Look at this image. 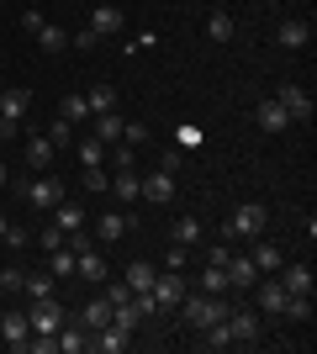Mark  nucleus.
Masks as SVG:
<instances>
[{
    "mask_svg": "<svg viewBox=\"0 0 317 354\" xmlns=\"http://www.w3.org/2000/svg\"><path fill=\"white\" fill-rule=\"evenodd\" d=\"M64 196H69V191H64V180H59V175H48V169H43L37 180H27V201H32L37 212H53Z\"/></svg>",
    "mask_w": 317,
    "mask_h": 354,
    "instance_id": "nucleus-5",
    "label": "nucleus"
},
{
    "mask_svg": "<svg viewBox=\"0 0 317 354\" xmlns=\"http://www.w3.org/2000/svg\"><path fill=\"white\" fill-rule=\"evenodd\" d=\"M259 127H265V133H286V127H291L286 106L275 101V95H265V101H259Z\"/></svg>",
    "mask_w": 317,
    "mask_h": 354,
    "instance_id": "nucleus-19",
    "label": "nucleus"
},
{
    "mask_svg": "<svg viewBox=\"0 0 317 354\" xmlns=\"http://www.w3.org/2000/svg\"><path fill=\"white\" fill-rule=\"evenodd\" d=\"M75 275H79V281H90V286H101V281H106V259H101L95 249L75 254Z\"/></svg>",
    "mask_w": 317,
    "mask_h": 354,
    "instance_id": "nucleus-20",
    "label": "nucleus"
},
{
    "mask_svg": "<svg viewBox=\"0 0 317 354\" xmlns=\"http://www.w3.org/2000/svg\"><path fill=\"white\" fill-rule=\"evenodd\" d=\"M90 349H101V354H122V349H133V328L111 317L106 328H95V333H90Z\"/></svg>",
    "mask_w": 317,
    "mask_h": 354,
    "instance_id": "nucleus-6",
    "label": "nucleus"
},
{
    "mask_svg": "<svg viewBox=\"0 0 317 354\" xmlns=\"http://www.w3.org/2000/svg\"><path fill=\"white\" fill-rule=\"evenodd\" d=\"M27 323H32V333H53V339H59V328H64V307L53 301V296H48V301H32Z\"/></svg>",
    "mask_w": 317,
    "mask_h": 354,
    "instance_id": "nucleus-9",
    "label": "nucleus"
},
{
    "mask_svg": "<svg viewBox=\"0 0 317 354\" xmlns=\"http://www.w3.org/2000/svg\"><path fill=\"white\" fill-rule=\"evenodd\" d=\"M6 227H11V222H6V212H0V238H6Z\"/></svg>",
    "mask_w": 317,
    "mask_h": 354,
    "instance_id": "nucleus-51",
    "label": "nucleus"
},
{
    "mask_svg": "<svg viewBox=\"0 0 317 354\" xmlns=\"http://www.w3.org/2000/svg\"><path fill=\"white\" fill-rule=\"evenodd\" d=\"M48 265H53V281H69V275H75V254L53 249V254H48Z\"/></svg>",
    "mask_w": 317,
    "mask_h": 354,
    "instance_id": "nucleus-38",
    "label": "nucleus"
},
{
    "mask_svg": "<svg viewBox=\"0 0 317 354\" xmlns=\"http://www.w3.org/2000/svg\"><path fill=\"white\" fill-rule=\"evenodd\" d=\"M206 265H227V243H211V249H206Z\"/></svg>",
    "mask_w": 317,
    "mask_h": 354,
    "instance_id": "nucleus-49",
    "label": "nucleus"
},
{
    "mask_svg": "<svg viewBox=\"0 0 317 354\" xmlns=\"http://www.w3.org/2000/svg\"><path fill=\"white\" fill-rule=\"evenodd\" d=\"M275 43H280V48H307V43H312V21H307V16H286L280 32H275Z\"/></svg>",
    "mask_w": 317,
    "mask_h": 354,
    "instance_id": "nucleus-14",
    "label": "nucleus"
},
{
    "mask_svg": "<svg viewBox=\"0 0 317 354\" xmlns=\"http://www.w3.org/2000/svg\"><path fill=\"white\" fill-rule=\"evenodd\" d=\"M64 249H69V254H85V249H95V238L85 233V227H69V233H64Z\"/></svg>",
    "mask_w": 317,
    "mask_h": 354,
    "instance_id": "nucleus-41",
    "label": "nucleus"
},
{
    "mask_svg": "<svg viewBox=\"0 0 317 354\" xmlns=\"http://www.w3.org/2000/svg\"><path fill=\"white\" fill-rule=\"evenodd\" d=\"M133 233V217H127V212H101V217H95V238H101V243H117V238H127Z\"/></svg>",
    "mask_w": 317,
    "mask_h": 354,
    "instance_id": "nucleus-15",
    "label": "nucleus"
},
{
    "mask_svg": "<svg viewBox=\"0 0 317 354\" xmlns=\"http://www.w3.org/2000/svg\"><path fill=\"white\" fill-rule=\"evenodd\" d=\"M0 90H6V80H0Z\"/></svg>",
    "mask_w": 317,
    "mask_h": 354,
    "instance_id": "nucleus-52",
    "label": "nucleus"
},
{
    "mask_svg": "<svg viewBox=\"0 0 317 354\" xmlns=\"http://www.w3.org/2000/svg\"><path fill=\"white\" fill-rule=\"evenodd\" d=\"M148 296H153V307H159V312L180 307V296H185V270H159V275H153V286H148Z\"/></svg>",
    "mask_w": 317,
    "mask_h": 354,
    "instance_id": "nucleus-4",
    "label": "nucleus"
},
{
    "mask_svg": "<svg viewBox=\"0 0 317 354\" xmlns=\"http://www.w3.org/2000/svg\"><path fill=\"white\" fill-rule=\"evenodd\" d=\"M122 143L143 148V143H148V127H143V122H127V127H122Z\"/></svg>",
    "mask_w": 317,
    "mask_h": 354,
    "instance_id": "nucleus-42",
    "label": "nucleus"
},
{
    "mask_svg": "<svg viewBox=\"0 0 317 354\" xmlns=\"http://www.w3.org/2000/svg\"><path fill=\"white\" fill-rule=\"evenodd\" d=\"M21 32H32V37L43 32V11H37V6H27V11H21Z\"/></svg>",
    "mask_w": 317,
    "mask_h": 354,
    "instance_id": "nucleus-44",
    "label": "nucleus"
},
{
    "mask_svg": "<svg viewBox=\"0 0 317 354\" xmlns=\"http://www.w3.org/2000/svg\"><path fill=\"white\" fill-rule=\"evenodd\" d=\"M37 48H43V53H64V48H69V32L53 27V21H43V32H37Z\"/></svg>",
    "mask_w": 317,
    "mask_h": 354,
    "instance_id": "nucleus-29",
    "label": "nucleus"
},
{
    "mask_svg": "<svg viewBox=\"0 0 317 354\" xmlns=\"http://www.w3.org/2000/svg\"><path fill=\"white\" fill-rule=\"evenodd\" d=\"M75 153H79V164H85V169H106V143H101L95 133L85 138V143H79Z\"/></svg>",
    "mask_w": 317,
    "mask_h": 354,
    "instance_id": "nucleus-27",
    "label": "nucleus"
},
{
    "mask_svg": "<svg viewBox=\"0 0 317 354\" xmlns=\"http://www.w3.org/2000/svg\"><path fill=\"white\" fill-rule=\"evenodd\" d=\"M111 191H117V201H137V169H133V164L111 175Z\"/></svg>",
    "mask_w": 317,
    "mask_h": 354,
    "instance_id": "nucleus-30",
    "label": "nucleus"
},
{
    "mask_svg": "<svg viewBox=\"0 0 317 354\" xmlns=\"http://www.w3.org/2000/svg\"><path fill=\"white\" fill-rule=\"evenodd\" d=\"M233 32H238V27H233V16H227V11H211L206 16V37H211V43H227Z\"/></svg>",
    "mask_w": 317,
    "mask_h": 354,
    "instance_id": "nucleus-32",
    "label": "nucleus"
},
{
    "mask_svg": "<svg viewBox=\"0 0 317 354\" xmlns=\"http://www.w3.org/2000/svg\"><path fill=\"white\" fill-rule=\"evenodd\" d=\"M27 339H32L27 312H6V317H0V344H11V349H27Z\"/></svg>",
    "mask_w": 317,
    "mask_h": 354,
    "instance_id": "nucleus-13",
    "label": "nucleus"
},
{
    "mask_svg": "<svg viewBox=\"0 0 317 354\" xmlns=\"http://www.w3.org/2000/svg\"><path fill=\"white\" fill-rule=\"evenodd\" d=\"M21 296H27V301H48V296H53V275H27Z\"/></svg>",
    "mask_w": 317,
    "mask_h": 354,
    "instance_id": "nucleus-34",
    "label": "nucleus"
},
{
    "mask_svg": "<svg viewBox=\"0 0 317 354\" xmlns=\"http://www.w3.org/2000/svg\"><path fill=\"white\" fill-rule=\"evenodd\" d=\"M21 286H27V270H16V265L0 270V291L6 296H21Z\"/></svg>",
    "mask_w": 317,
    "mask_h": 354,
    "instance_id": "nucleus-40",
    "label": "nucleus"
},
{
    "mask_svg": "<svg viewBox=\"0 0 317 354\" xmlns=\"http://www.w3.org/2000/svg\"><path fill=\"white\" fill-rule=\"evenodd\" d=\"M275 275H280L286 296H312V265H280Z\"/></svg>",
    "mask_w": 317,
    "mask_h": 354,
    "instance_id": "nucleus-16",
    "label": "nucleus"
},
{
    "mask_svg": "<svg viewBox=\"0 0 317 354\" xmlns=\"http://www.w3.org/2000/svg\"><path fill=\"white\" fill-rule=\"evenodd\" d=\"M59 349H64V354H90V328L64 317V328H59Z\"/></svg>",
    "mask_w": 317,
    "mask_h": 354,
    "instance_id": "nucleus-17",
    "label": "nucleus"
},
{
    "mask_svg": "<svg viewBox=\"0 0 317 354\" xmlns=\"http://www.w3.org/2000/svg\"><path fill=\"white\" fill-rule=\"evenodd\" d=\"M153 275H159V270H153L148 259H133V270H127V291H148Z\"/></svg>",
    "mask_w": 317,
    "mask_h": 354,
    "instance_id": "nucleus-31",
    "label": "nucleus"
},
{
    "mask_svg": "<svg viewBox=\"0 0 317 354\" xmlns=\"http://www.w3.org/2000/svg\"><path fill=\"white\" fill-rule=\"evenodd\" d=\"M249 296H254V307L265 312V317H280V307H286V286H280V275H275V281H254Z\"/></svg>",
    "mask_w": 317,
    "mask_h": 354,
    "instance_id": "nucleus-8",
    "label": "nucleus"
},
{
    "mask_svg": "<svg viewBox=\"0 0 317 354\" xmlns=\"http://www.w3.org/2000/svg\"><path fill=\"white\" fill-rule=\"evenodd\" d=\"M85 185H90V191H106V185H111V175H106V169H85Z\"/></svg>",
    "mask_w": 317,
    "mask_h": 354,
    "instance_id": "nucleus-47",
    "label": "nucleus"
},
{
    "mask_svg": "<svg viewBox=\"0 0 317 354\" xmlns=\"http://www.w3.org/2000/svg\"><path fill=\"white\" fill-rule=\"evenodd\" d=\"M137 196H143V201H153V207L175 201V175H169V169H148V175L137 180Z\"/></svg>",
    "mask_w": 317,
    "mask_h": 354,
    "instance_id": "nucleus-7",
    "label": "nucleus"
},
{
    "mask_svg": "<svg viewBox=\"0 0 317 354\" xmlns=\"http://www.w3.org/2000/svg\"><path fill=\"white\" fill-rule=\"evenodd\" d=\"M201 238H206L201 217H196V212H180V217H175V243H180V249H196Z\"/></svg>",
    "mask_w": 317,
    "mask_h": 354,
    "instance_id": "nucleus-18",
    "label": "nucleus"
},
{
    "mask_svg": "<svg viewBox=\"0 0 317 354\" xmlns=\"http://www.w3.org/2000/svg\"><path fill=\"white\" fill-rule=\"evenodd\" d=\"M275 101L286 106L291 122H312V95H307L302 85H280V90H275Z\"/></svg>",
    "mask_w": 317,
    "mask_h": 354,
    "instance_id": "nucleus-11",
    "label": "nucleus"
},
{
    "mask_svg": "<svg viewBox=\"0 0 317 354\" xmlns=\"http://www.w3.org/2000/svg\"><path fill=\"white\" fill-rule=\"evenodd\" d=\"M201 291L227 296V270H222V265H206V275H201Z\"/></svg>",
    "mask_w": 317,
    "mask_h": 354,
    "instance_id": "nucleus-37",
    "label": "nucleus"
},
{
    "mask_svg": "<svg viewBox=\"0 0 317 354\" xmlns=\"http://www.w3.org/2000/svg\"><path fill=\"white\" fill-rule=\"evenodd\" d=\"M185 259H191V249H180V243H175V249L164 254V270H185Z\"/></svg>",
    "mask_w": 317,
    "mask_h": 354,
    "instance_id": "nucleus-45",
    "label": "nucleus"
},
{
    "mask_svg": "<svg viewBox=\"0 0 317 354\" xmlns=\"http://www.w3.org/2000/svg\"><path fill=\"white\" fill-rule=\"evenodd\" d=\"M90 32H95V37H117V32H122V11H117V6H95V11H90Z\"/></svg>",
    "mask_w": 317,
    "mask_h": 354,
    "instance_id": "nucleus-21",
    "label": "nucleus"
},
{
    "mask_svg": "<svg viewBox=\"0 0 317 354\" xmlns=\"http://www.w3.org/2000/svg\"><path fill=\"white\" fill-rule=\"evenodd\" d=\"M249 259H254V270H259V275H275V270L286 265V254L275 249V243H265V238L254 243V254H249Z\"/></svg>",
    "mask_w": 317,
    "mask_h": 354,
    "instance_id": "nucleus-22",
    "label": "nucleus"
},
{
    "mask_svg": "<svg viewBox=\"0 0 317 354\" xmlns=\"http://www.w3.org/2000/svg\"><path fill=\"white\" fill-rule=\"evenodd\" d=\"M43 138H48L53 148H69V143H75V122H64V117H59V122H48V133H43Z\"/></svg>",
    "mask_w": 317,
    "mask_h": 354,
    "instance_id": "nucleus-36",
    "label": "nucleus"
},
{
    "mask_svg": "<svg viewBox=\"0 0 317 354\" xmlns=\"http://www.w3.org/2000/svg\"><path fill=\"white\" fill-rule=\"evenodd\" d=\"M227 333H233V344H259V312L227 307Z\"/></svg>",
    "mask_w": 317,
    "mask_h": 354,
    "instance_id": "nucleus-10",
    "label": "nucleus"
},
{
    "mask_svg": "<svg viewBox=\"0 0 317 354\" xmlns=\"http://www.w3.org/2000/svg\"><path fill=\"white\" fill-rule=\"evenodd\" d=\"M180 317L191 328H211L217 317H227V296H211V291H201V296H185V307H180Z\"/></svg>",
    "mask_w": 317,
    "mask_h": 354,
    "instance_id": "nucleus-3",
    "label": "nucleus"
},
{
    "mask_svg": "<svg viewBox=\"0 0 317 354\" xmlns=\"http://www.w3.org/2000/svg\"><path fill=\"white\" fill-rule=\"evenodd\" d=\"M95 43H101V37H95V32H90V27L79 32V37H69V48H95Z\"/></svg>",
    "mask_w": 317,
    "mask_h": 354,
    "instance_id": "nucleus-48",
    "label": "nucleus"
},
{
    "mask_svg": "<svg viewBox=\"0 0 317 354\" xmlns=\"http://www.w3.org/2000/svg\"><path fill=\"white\" fill-rule=\"evenodd\" d=\"M37 243H43L48 254H53V249H64V227H53V222H48L43 233H37Z\"/></svg>",
    "mask_w": 317,
    "mask_h": 354,
    "instance_id": "nucleus-43",
    "label": "nucleus"
},
{
    "mask_svg": "<svg viewBox=\"0 0 317 354\" xmlns=\"http://www.w3.org/2000/svg\"><path fill=\"white\" fill-rule=\"evenodd\" d=\"M201 344H206V349H233V333H227V317H217L211 328H201Z\"/></svg>",
    "mask_w": 317,
    "mask_h": 354,
    "instance_id": "nucleus-33",
    "label": "nucleus"
},
{
    "mask_svg": "<svg viewBox=\"0 0 317 354\" xmlns=\"http://www.w3.org/2000/svg\"><path fill=\"white\" fill-rule=\"evenodd\" d=\"M0 243H6V249H27L32 238H27V233H21V227H6V238H0Z\"/></svg>",
    "mask_w": 317,
    "mask_h": 354,
    "instance_id": "nucleus-46",
    "label": "nucleus"
},
{
    "mask_svg": "<svg viewBox=\"0 0 317 354\" xmlns=\"http://www.w3.org/2000/svg\"><path fill=\"white\" fill-rule=\"evenodd\" d=\"M227 291H249V286L259 281V270H254V259L249 254H227Z\"/></svg>",
    "mask_w": 317,
    "mask_h": 354,
    "instance_id": "nucleus-12",
    "label": "nucleus"
},
{
    "mask_svg": "<svg viewBox=\"0 0 317 354\" xmlns=\"http://www.w3.org/2000/svg\"><path fill=\"white\" fill-rule=\"evenodd\" d=\"M85 106H90V117H101V111H117V90H111V85L85 90Z\"/></svg>",
    "mask_w": 317,
    "mask_h": 354,
    "instance_id": "nucleus-28",
    "label": "nucleus"
},
{
    "mask_svg": "<svg viewBox=\"0 0 317 354\" xmlns=\"http://www.w3.org/2000/svg\"><path fill=\"white\" fill-rule=\"evenodd\" d=\"M90 122H95V138H101V143H122V127H127L122 111H101V117H90Z\"/></svg>",
    "mask_w": 317,
    "mask_h": 354,
    "instance_id": "nucleus-23",
    "label": "nucleus"
},
{
    "mask_svg": "<svg viewBox=\"0 0 317 354\" xmlns=\"http://www.w3.org/2000/svg\"><path fill=\"white\" fill-rule=\"evenodd\" d=\"M6 180H11V169H6V159H0V185H6Z\"/></svg>",
    "mask_w": 317,
    "mask_h": 354,
    "instance_id": "nucleus-50",
    "label": "nucleus"
},
{
    "mask_svg": "<svg viewBox=\"0 0 317 354\" xmlns=\"http://www.w3.org/2000/svg\"><path fill=\"white\" fill-rule=\"evenodd\" d=\"M79 323L90 328V333H95V328H106V323H111V301H106V296H90L85 312H79Z\"/></svg>",
    "mask_w": 317,
    "mask_h": 354,
    "instance_id": "nucleus-25",
    "label": "nucleus"
},
{
    "mask_svg": "<svg viewBox=\"0 0 317 354\" xmlns=\"http://www.w3.org/2000/svg\"><path fill=\"white\" fill-rule=\"evenodd\" d=\"M280 317H291V323H307V317H312V296H286Z\"/></svg>",
    "mask_w": 317,
    "mask_h": 354,
    "instance_id": "nucleus-35",
    "label": "nucleus"
},
{
    "mask_svg": "<svg viewBox=\"0 0 317 354\" xmlns=\"http://www.w3.org/2000/svg\"><path fill=\"white\" fill-rule=\"evenodd\" d=\"M53 227H64V233H69V227H85V207H79V201H69V196H64L59 207H53Z\"/></svg>",
    "mask_w": 317,
    "mask_h": 354,
    "instance_id": "nucleus-24",
    "label": "nucleus"
},
{
    "mask_svg": "<svg viewBox=\"0 0 317 354\" xmlns=\"http://www.w3.org/2000/svg\"><path fill=\"white\" fill-rule=\"evenodd\" d=\"M265 222H270V212L259 207V201H243V207L222 222V243L227 238H265Z\"/></svg>",
    "mask_w": 317,
    "mask_h": 354,
    "instance_id": "nucleus-1",
    "label": "nucleus"
},
{
    "mask_svg": "<svg viewBox=\"0 0 317 354\" xmlns=\"http://www.w3.org/2000/svg\"><path fill=\"white\" fill-rule=\"evenodd\" d=\"M64 122H90V106H85V95H64Z\"/></svg>",
    "mask_w": 317,
    "mask_h": 354,
    "instance_id": "nucleus-39",
    "label": "nucleus"
},
{
    "mask_svg": "<svg viewBox=\"0 0 317 354\" xmlns=\"http://www.w3.org/2000/svg\"><path fill=\"white\" fill-rule=\"evenodd\" d=\"M53 153H59V148L48 143L43 133H37V138H27V164H32V169H48V164H53Z\"/></svg>",
    "mask_w": 317,
    "mask_h": 354,
    "instance_id": "nucleus-26",
    "label": "nucleus"
},
{
    "mask_svg": "<svg viewBox=\"0 0 317 354\" xmlns=\"http://www.w3.org/2000/svg\"><path fill=\"white\" fill-rule=\"evenodd\" d=\"M32 111V90L27 85H6L0 90V138H11Z\"/></svg>",
    "mask_w": 317,
    "mask_h": 354,
    "instance_id": "nucleus-2",
    "label": "nucleus"
}]
</instances>
